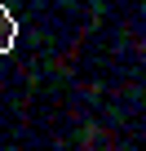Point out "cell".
I'll return each mask as SVG.
<instances>
[{
  "mask_svg": "<svg viewBox=\"0 0 146 151\" xmlns=\"http://www.w3.org/2000/svg\"><path fill=\"white\" fill-rule=\"evenodd\" d=\"M14 45H18V22H14V14L5 5H0V58H5Z\"/></svg>",
  "mask_w": 146,
  "mask_h": 151,
  "instance_id": "obj_1",
  "label": "cell"
}]
</instances>
